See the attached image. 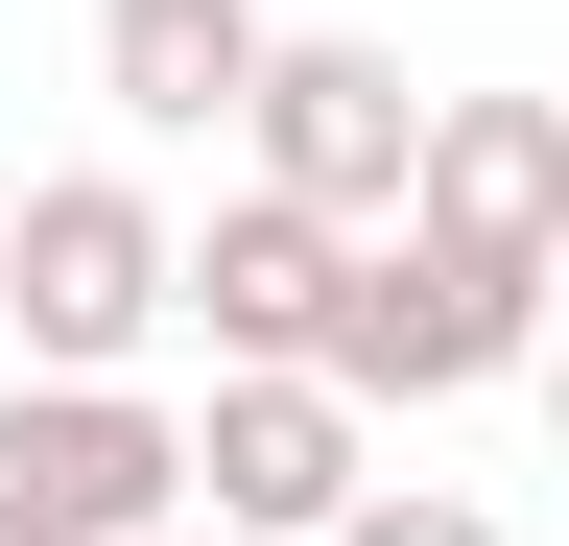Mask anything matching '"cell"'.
<instances>
[{
  "mask_svg": "<svg viewBox=\"0 0 569 546\" xmlns=\"http://www.w3.org/2000/svg\"><path fill=\"white\" fill-rule=\"evenodd\" d=\"M167 309H190V215L142 167H48L24 215H0V332H24V380H119Z\"/></svg>",
  "mask_w": 569,
  "mask_h": 546,
  "instance_id": "obj_1",
  "label": "cell"
},
{
  "mask_svg": "<svg viewBox=\"0 0 569 546\" xmlns=\"http://www.w3.org/2000/svg\"><path fill=\"white\" fill-rule=\"evenodd\" d=\"M190 499L238 523V546H332L356 499H380V404L309 380V357H213V404H190Z\"/></svg>",
  "mask_w": 569,
  "mask_h": 546,
  "instance_id": "obj_2",
  "label": "cell"
},
{
  "mask_svg": "<svg viewBox=\"0 0 569 546\" xmlns=\"http://www.w3.org/2000/svg\"><path fill=\"white\" fill-rule=\"evenodd\" d=\"M569 332V286H498V261H451V238H356V309H332V380L356 404H475V380H522Z\"/></svg>",
  "mask_w": 569,
  "mask_h": 546,
  "instance_id": "obj_3",
  "label": "cell"
},
{
  "mask_svg": "<svg viewBox=\"0 0 569 546\" xmlns=\"http://www.w3.org/2000/svg\"><path fill=\"white\" fill-rule=\"evenodd\" d=\"M190 428L142 380H0V546H167Z\"/></svg>",
  "mask_w": 569,
  "mask_h": 546,
  "instance_id": "obj_4",
  "label": "cell"
},
{
  "mask_svg": "<svg viewBox=\"0 0 569 546\" xmlns=\"http://www.w3.org/2000/svg\"><path fill=\"white\" fill-rule=\"evenodd\" d=\"M427 119H451V96H403V48L284 24V72H261V190H309V215L403 238V215H427Z\"/></svg>",
  "mask_w": 569,
  "mask_h": 546,
  "instance_id": "obj_5",
  "label": "cell"
},
{
  "mask_svg": "<svg viewBox=\"0 0 569 546\" xmlns=\"http://www.w3.org/2000/svg\"><path fill=\"white\" fill-rule=\"evenodd\" d=\"M332 309H356V215L213 190V238H190V332H213V357H309V380H332Z\"/></svg>",
  "mask_w": 569,
  "mask_h": 546,
  "instance_id": "obj_6",
  "label": "cell"
},
{
  "mask_svg": "<svg viewBox=\"0 0 569 546\" xmlns=\"http://www.w3.org/2000/svg\"><path fill=\"white\" fill-rule=\"evenodd\" d=\"M427 238L498 286H569V119L546 96H451L427 119Z\"/></svg>",
  "mask_w": 569,
  "mask_h": 546,
  "instance_id": "obj_7",
  "label": "cell"
},
{
  "mask_svg": "<svg viewBox=\"0 0 569 546\" xmlns=\"http://www.w3.org/2000/svg\"><path fill=\"white\" fill-rule=\"evenodd\" d=\"M261 72H284L261 0H96V96L142 143H261Z\"/></svg>",
  "mask_w": 569,
  "mask_h": 546,
  "instance_id": "obj_8",
  "label": "cell"
},
{
  "mask_svg": "<svg viewBox=\"0 0 569 546\" xmlns=\"http://www.w3.org/2000/svg\"><path fill=\"white\" fill-rule=\"evenodd\" d=\"M332 546H498V523H475V499H451V475H380V499H356V523H332Z\"/></svg>",
  "mask_w": 569,
  "mask_h": 546,
  "instance_id": "obj_9",
  "label": "cell"
},
{
  "mask_svg": "<svg viewBox=\"0 0 569 546\" xmlns=\"http://www.w3.org/2000/svg\"><path fill=\"white\" fill-rule=\"evenodd\" d=\"M546 428H569V332H546Z\"/></svg>",
  "mask_w": 569,
  "mask_h": 546,
  "instance_id": "obj_10",
  "label": "cell"
}]
</instances>
